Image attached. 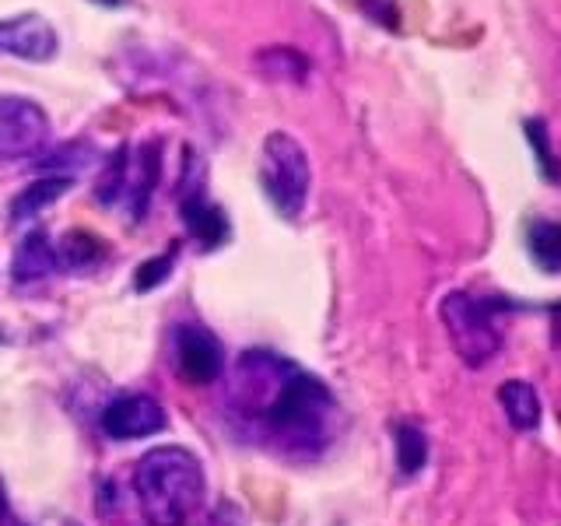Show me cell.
Instances as JSON below:
<instances>
[{
  "instance_id": "12",
  "label": "cell",
  "mask_w": 561,
  "mask_h": 526,
  "mask_svg": "<svg viewBox=\"0 0 561 526\" xmlns=\"http://www.w3.org/2000/svg\"><path fill=\"white\" fill-rule=\"evenodd\" d=\"M99 162V148L92 145V140H64L60 148H53L46 155L35 158V172L39 175H60V180H75L78 172L92 169Z\"/></svg>"
},
{
  "instance_id": "15",
  "label": "cell",
  "mask_w": 561,
  "mask_h": 526,
  "mask_svg": "<svg viewBox=\"0 0 561 526\" xmlns=\"http://www.w3.org/2000/svg\"><path fill=\"white\" fill-rule=\"evenodd\" d=\"M130 145H119L110 158H105V165H102V175H99V183H95V201L99 204H116L119 197H127V186H130Z\"/></svg>"
},
{
  "instance_id": "10",
  "label": "cell",
  "mask_w": 561,
  "mask_h": 526,
  "mask_svg": "<svg viewBox=\"0 0 561 526\" xmlns=\"http://www.w3.org/2000/svg\"><path fill=\"white\" fill-rule=\"evenodd\" d=\"M60 271V260H57V245L49 242L46 232H28L18 245V253L11 260V277L14 285H35V281H46Z\"/></svg>"
},
{
  "instance_id": "1",
  "label": "cell",
  "mask_w": 561,
  "mask_h": 526,
  "mask_svg": "<svg viewBox=\"0 0 561 526\" xmlns=\"http://www.w3.org/2000/svg\"><path fill=\"white\" fill-rule=\"evenodd\" d=\"M333 397L327 386L291 362L271 365V397L260 421L288 449H320L330 435Z\"/></svg>"
},
{
  "instance_id": "2",
  "label": "cell",
  "mask_w": 561,
  "mask_h": 526,
  "mask_svg": "<svg viewBox=\"0 0 561 526\" xmlns=\"http://www.w3.org/2000/svg\"><path fill=\"white\" fill-rule=\"evenodd\" d=\"M134 491L151 523L175 526L204 502V467L183 446H162L140 456Z\"/></svg>"
},
{
  "instance_id": "16",
  "label": "cell",
  "mask_w": 561,
  "mask_h": 526,
  "mask_svg": "<svg viewBox=\"0 0 561 526\" xmlns=\"http://www.w3.org/2000/svg\"><path fill=\"white\" fill-rule=\"evenodd\" d=\"M256 70L263 78L271 81H306L309 75V60L302 57L298 49H288V46H271V49H260L256 53Z\"/></svg>"
},
{
  "instance_id": "13",
  "label": "cell",
  "mask_w": 561,
  "mask_h": 526,
  "mask_svg": "<svg viewBox=\"0 0 561 526\" xmlns=\"http://www.w3.org/2000/svg\"><path fill=\"white\" fill-rule=\"evenodd\" d=\"M499 403L508 418V425L519 432H534L540 425V397L530 382L523 379H508L499 386Z\"/></svg>"
},
{
  "instance_id": "22",
  "label": "cell",
  "mask_w": 561,
  "mask_h": 526,
  "mask_svg": "<svg viewBox=\"0 0 561 526\" xmlns=\"http://www.w3.org/2000/svg\"><path fill=\"white\" fill-rule=\"evenodd\" d=\"M558 327H561V306H558Z\"/></svg>"
},
{
  "instance_id": "19",
  "label": "cell",
  "mask_w": 561,
  "mask_h": 526,
  "mask_svg": "<svg viewBox=\"0 0 561 526\" xmlns=\"http://www.w3.org/2000/svg\"><path fill=\"white\" fill-rule=\"evenodd\" d=\"M530 253L548 274H561V225L537 221L530 228Z\"/></svg>"
},
{
  "instance_id": "9",
  "label": "cell",
  "mask_w": 561,
  "mask_h": 526,
  "mask_svg": "<svg viewBox=\"0 0 561 526\" xmlns=\"http://www.w3.org/2000/svg\"><path fill=\"white\" fill-rule=\"evenodd\" d=\"M175 365L186 382L207 386L221 379L225 373V351L221 341L204 327H180L175 330Z\"/></svg>"
},
{
  "instance_id": "21",
  "label": "cell",
  "mask_w": 561,
  "mask_h": 526,
  "mask_svg": "<svg viewBox=\"0 0 561 526\" xmlns=\"http://www.w3.org/2000/svg\"><path fill=\"white\" fill-rule=\"evenodd\" d=\"M99 4H110V8H119V4H123V0H99Z\"/></svg>"
},
{
  "instance_id": "7",
  "label": "cell",
  "mask_w": 561,
  "mask_h": 526,
  "mask_svg": "<svg viewBox=\"0 0 561 526\" xmlns=\"http://www.w3.org/2000/svg\"><path fill=\"white\" fill-rule=\"evenodd\" d=\"M60 35L43 14L25 11L0 18V57H14L25 64H46L57 57Z\"/></svg>"
},
{
  "instance_id": "5",
  "label": "cell",
  "mask_w": 561,
  "mask_h": 526,
  "mask_svg": "<svg viewBox=\"0 0 561 526\" xmlns=\"http://www.w3.org/2000/svg\"><path fill=\"white\" fill-rule=\"evenodd\" d=\"M49 148V116L35 99L0 95V162H25Z\"/></svg>"
},
{
  "instance_id": "3",
  "label": "cell",
  "mask_w": 561,
  "mask_h": 526,
  "mask_svg": "<svg viewBox=\"0 0 561 526\" xmlns=\"http://www.w3.org/2000/svg\"><path fill=\"white\" fill-rule=\"evenodd\" d=\"M260 183L267 201L277 207L280 218H298L309 201V155L298 140L285 130H274L263 137L260 148Z\"/></svg>"
},
{
  "instance_id": "4",
  "label": "cell",
  "mask_w": 561,
  "mask_h": 526,
  "mask_svg": "<svg viewBox=\"0 0 561 526\" xmlns=\"http://www.w3.org/2000/svg\"><path fill=\"white\" fill-rule=\"evenodd\" d=\"M438 316H443L456 355H460L470 368H481L499 351L502 338L495 330V320H491V309L481 302V298H473L467 291H453L443 298Z\"/></svg>"
},
{
  "instance_id": "17",
  "label": "cell",
  "mask_w": 561,
  "mask_h": 526,
  "mask_svg": "<svg viewBox=\"0 0 561 526\" xmlns=\"http://www.w3.org/2000/svg\"><path fill=\"white\" fill-rule=\"evenodd\" d=\"M57 260L67 271H88L102 260V242L88 232H67L57 245Z\"/></svg>"
},
{
  "instance_id": "14",
  "label": "cell",
  "mask_w": 561,
  "mask_h": 526,
  "mask_svg": "<svg viewBox=\"0 0 561 526\" xmlns=\"http://www.w3.org/2000/svg\"><path fill=\"white\" fill-rule=\"evenodd\" d=\"M70 186H75V180H60V175H39V180H35L32 186H25L11 201V210H8L11 221H28V218H35L39 210L57 204Z\"/></svg>"
},
{
  "instance_id": "8",
  "label": "cell",
  "mask_w": 561,
  "mask_h": 526,
  "mask_svg": "<svg viewBox=\"0 0 561 526\" xmlns=\"http://www.w3.org/2000/svg\"><path fill=\"white\" fill-rule=\"evenodd\" d=\"M165 428V408L151 393H123L102 411V432L110 438H148Z\"/></svg>"
},
{
  "instance_id": "6",
  "label": "cell",
  "mask_w": 561,
  "mask_h": 526,
  "mask_svg": "<svg viewBox=\"0 0 561 526\" xmlns=\"http://www.w3.org/2000/svg\"><path fill=\"white\" fill-rule=\"evenodd\" d=\"M180 218L186 225V232L197 239V245H204V250H218V245L228 239L225 210L215 201H207V193H204V169H201V162L193 165V169H183Z\"/></svg>"
},
{
  "instance_id": "18",
  "label": "cell",
  "mask_w": 561,
  "mask_h": 526,
  "mask_svg": "<svg viewBox=\"0 0 561 526\" xmlns=\"http://www.w3.org/2000/svg\"><path fill=\"white\" fill-rule=\"evenodd\" d=\"M397 464H400V473H408V478L428 464V438L417 425H411V421L397 425Z\"/></svg>"
},
{
  "instance_id": "20",
  "label": "cell",
  "mask_w": 561,
  "mask_h": 526,
  "mask_svg": "<svg viewBox=\"0 0 561 526\" xmlns=\"http://www.w3.org/2000/svg\"><path fill=\"white\" fill-rule=\"evenodd\" d=\"M172 267H175V253H172V250L162 253V256L145 260V263L137 267V274H134V288H137V291H154L158 285H165V281H169Z\"/></svg>"
},
{
  "instance_id": "11",
  "label": "cell",
  "mask_w": 561,
  "mask_h": 526,
  "mask_svg": "<svg viewBox=\"0 0 561 526\" xmlns=\"http://www.w3.org/2000/svg\"><path fill=\"white\" fill-rule=\"evenodd\" d=\"M162 175V140H148L140 145L130 158V186H127V201H130V215L145 218V210L151 204V190Z\"/></svg>"
}]
</instances>
